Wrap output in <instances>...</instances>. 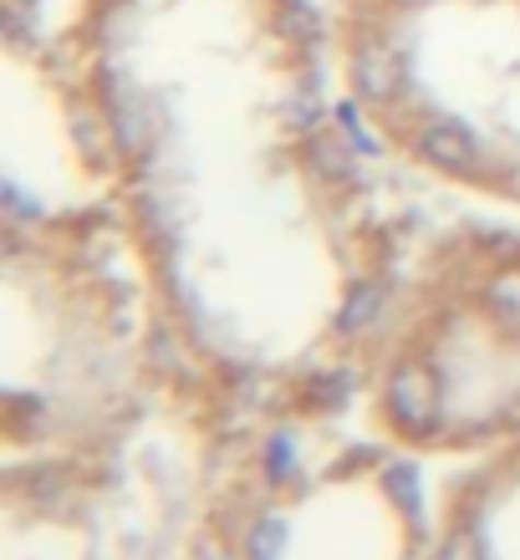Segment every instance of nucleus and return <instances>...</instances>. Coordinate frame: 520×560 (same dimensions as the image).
Wrapping results in <instances>:
<instances>
[{
    "mask_svg": "<svg viewBox=\"0 0 520 560\" xmlns=\"http://www.w3.org/2000/svg\"><path fill=\"white\" fill-rule=\"evenodd\" d=\"M353 82H357V97H368V103H393L403 88V57L388 42H368L353 61Z\"/></svg>",
    "mask_w": 520,
    "mask_h": 560,
    "instance_id": "nucleus-1",
    "label": "nucleus"
},
{
    "mask_svg": "<svg viewBox=\"0 0 520 560\" xmlns=\"http://www.w3.org/2000/svg\"><path fill=\"white\" fill-rule=\"evenodd\" d=\"M418 153H424L434 168H444V174H475L479 168V143L460 122H429L424 138H418Z\"/></svg>",
    "mask_w": 520,
    "mask_h": 560,
    "instance_id": "nucleus-2",
    "label": "nucleus"
},
{
    "mask_svg": "<svg viewBox=\"0 0 520 560\" xmlns=\"http://www.w3.org/2000/svg\"><path fill=\"white\" fill-rule=\"evenodd\" d=\"M388 398H393V413H398L408 428H429L434 413H439L429 377H424L418 368H403L398 377H393V393H388Z\"/></svg>",
    "mask_w": 520,
    "mask_h": 560,
    "instance_id": "nucleus-3",
    "label": "nucleus"
},
{
    "mask_svg": "<svg viewBox=\"0 0 520 560\" xmlns=\"http://www.w3.org/2000/svg\"><path fill=\"white\" fill-rule=\"evenodd\" d=\"M107 113H113V133L123 138V148H143L149 118H143L134 92H118V77H107Z\"/></svg>",
    "mask_w": 520,
    "mask_h": 560,
    "instance_id": "nucleus-4",
    "label": "nucleus"
},
{
    "mask_svg": "<svg viewBox=\"0 0 520 560\" xmlns=\"http://www.w3.org/2000/svg\"><path fill=\"white\" fill-rule=\"evenodd\" d=\"M312 168H316V174H327V178H353V168H357L353 148H347L337 133H322L312 143Z\"/></svg>",
    "mask_w": 520,
    "mask_h": 560,
    "instance_id": "nucleus-5",
    "label": "nucleus"
},
{
    "mask_svg": "<svg viewBox=\"0 0 520 560\" xmlns=\"http://www.w3.org/2000/svg\"><path fill=\"white\" fill-rule=\"evenodd\" d=\"M378 311H383V285H357V291L347 295V306H343V316H337V326H343V331H362Z\"/></svg>",
    "mask_w": 520,
    "mask_h": 560,
    "instance_id": "nucleus-6",
    "label": "nucleus"
},
{
    "mask_svg": "<svg viewBox=\"0 0 520 560\" xmlns=\"http://www.w3.org/2000/svg\"><path fill=\"white\" fill-rule=\"evenodd\" d=\"M245 550H251V560H276L286 550V520H261Z\"/></svg>",
    "mask_w": 520,
    "mask_h": 560,
    "instance_id": "nucleus-7",
    "label": "nucleus"
},
{
    "mask_svg": "<svg viewBox=\"0 0 520 560\" xmlns=\"http://www.w3.org/2000/svg\"><path fill=\"white\" fill-rule=\"evenodd\" d=\"M286 26H291V36H297V42H316L322 21H316V11L307 5V0H286Z\"/></svg>",
    "mask_w": 520,
    "mask_h": 560,
    "instance_id": "nucleus-8",
    "label": "nucleus"
},
{
    "mask_svg": "<svg viewBox=\"0 0 520 560\" xmlns=\"http://www.w3.org/2000/svg\"><path fill=\"white\" fill-rule=\"evenodd\" d=\"M316 118H322V103H316L312 92H297V97L286 103V128L307 133V128H316Z\"/></svg>",
    "mask_w": 520,
    "mask_h": 560,
    "instance_id": "nucleus-9",
    "label": "nucleus"
},
{
    "mask_svg": "<svg viewBox=\"0 0 520 560\" xmlns=\"http://www.w3.org/2000/svg\"><path fill=\"white\" fill-rule=\"evenodd\" d=\"M270 479H286V474H291V464H297V443H291V439H286V433H281V439H270Z\"/></svg>",
    "mask_w": 520,
    "mask_h": 560,
    "instance_id": "nucleus-10",
    "label": "nucleus"
},
{
    "mask_svg": "<svg viewBox=\"0 0 520 560\" xmlns=\"http://www.w3.org/2000/svg\"><path fill=\"white\" fill-rule=\"evenodd\" d=\"M439 560H485V546L475 535H449V546L439 550Z\"/></svg>",
    "mask_w": 520,
    "mask_h": 560,
    "instance_id": "nucleus-11",
    "label": "nucleus"
},
{
    "mask_svg": "<svg viewBox=\"0 0 520 560\" xmlns=\"http://www.w3.org/2000/svg\"><path fill=\"white\" fill-rule=\"evenodd\" d=\"M388 489H393V494H398L403 504H414V500H418V479H414V469L393 464V469H388Z\"/></svg>",
    "mask_w": 520,
    "mask_h": 560,
    "instance_id": "nucleus-12",
    "label": "nucleus"
},
{
    "mask_svg": "<svg viewBox=\"0 0 520 560\" xmlns=\"http://www.w3.org/2000/svg\"><path fill=\"white\" fill-rule=\"evenodd\" d=\"M337 122H343L347 133H353V148H368V153H372V138L362 133V122H357V107H353V103L337 107Z\"/></svg>",
    "mask_w": 520,
    "mask_h": 560,
    "instance_id": "nucleus-13",
    "label": "nucleus"
},
{
    "mask_svg": "<svg viewBox=\"0 0 520 560\" xmlns=\"http://www.w3.org/2000/svg\"><path fill=\"white\" fill-rule=\"evenodd\" d=\"M398 5H418V0H398Z\"/></svg>",
    "mask_w": 520,
    "mask_h": 560,
    "instance_id": "nucleus-14",
    "label": "nucleus"
}]
</instances>
